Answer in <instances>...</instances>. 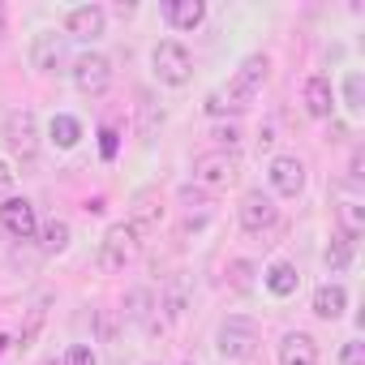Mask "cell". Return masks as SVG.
Here are the masks:
<instances>
[{"instance_id":"cell-5","label":"cell","mask_w":365,"mask_h":365,"mask_svg":"<svg viewBox=\"0 0 365 365\" xmlns=\"http://www.w3.org/2000/svg\"><path fill=\"white\" fill-rule=\"evenodd\" d=\"M150 69H155V78H159L163 86H185V82L194 78V56H190L185 43L163 39V43H155V52H150Z\"/></svg>"},{"instance_id":"cell-31","label":"cell","mask_w":365,"mask_h":365,"mask_svg":"<svg viewBox=\"0 0 365 365\" xmlns=\"http://www.w3.org/2000/svg\"><path fill=\"white\" fill-rule=\"evenodd\" d=\"M339 365H365V344L361 339H348L339 348Z\"/></svg>"},{"instance_id":"cell-28","label":"cell","mask_w":365,"mask_h":365,"mask_svg":"<svg viewBox=\"0 0 365 365\" xmlns=\"http://www.w3.org/2000/svg\"><path fill=\"white\" fill-rule=\"evenodd\" d=\"M254 271H258L254 262H245V258H237V262L228 267V279H232V288H241V292H245V288L254 284Z\"/></svg>"},{"instance_id":"cell-15","label":"cell","mask_w":365,"mask_h":365,"mask_svg":"<svg viewBox=\"0 0 365 365\" xmlns=\"http://www.w3.org/2000/svg\"><path fill=\"white\" fill-rule=\"evenodd\" d=\"M163 18L172 31H198L207 22V5L202 0H163Z\"/></svg>"},{"instance_id":"cell-4","label":"cell","mask_w":365,"mask_h":365,"mask_svg":"<svg viewBox=\"0 0 365 365\" xmlns=\"http://www.w3.org/2000/svg\"><path fill=\"white\" fill-rule=\"evenodd\" d=\"M5 146H9L14 159L26 163V168L39 159V116H35L31 108H18V112L5 116Z\"/></svg>"},{"instance_id":"cell-32","label":"cell","mask_w":365,"mask_h":365,"mask_svg":"<svg viewBox=\"0 0 365 365\" xmlns=\"http://www.w3.org/2000/svg\"><path fill=\"white\" fill-rule=\"evenodd\" d=\"M163 314H168L172 322H176L180 314H185V292H180V288H172V292H168V301H163Z\"/></svg>"},{"instance_id":"cell-6","label":"cell","mask_w":365,"mask_h":365,"mask_svg":"<svg viewBox=\"0 0 365 365\" xmlns=\"http://www.w3.org/2000/svg\"><path fill=\"white\" fill-rule=\"evenodd\" d=\"M237 176H241V159H237V150H202L198 159H194V180L202 190H228V185H237Z\"/></svg>"},{"instance_id":"cell-3","label":"cell","mask_w":365,"mask_h":365,"mask_svg":"<svg viewBox=\"0 0 365 365\" xmlns=\"http://www.w3.org/2000/svg\"><path fill=\"white\" fill-rule=\"evenodd\" d=\"M258 344H262L258 322H254V318H241V314L224 318L220 331H215V348H220V356H228V361H250V356L258 352Z\"/></svg>"},{"instance_id":"cell-10","label":"cell","mask_w":365,"mask_h":365,"mask_svg":"<svg viewBox=\"0 0 365 365\" xmlns=\"http://www.w3.org/2000/svg\"><path fill=\"white\" fill-rule=\"evenodd\" d=\"M267 180L279 198H297L305 190V159L301 155H275L267 168Z\"/></svg>"},{"instance_id":"cell-21","label":"cell","mask_w":365,"mask_h":365,"mask_svg":"<svg viewBox=\"0 0 365 365\" xmlns=\"http://www.w3.org/2000/svg\"><path fill=\"white\" fill-rule=\"evenodd\" d=\"M352 250H356V241H348L344 232H335V237H331V245H327V254H322V262H327L331 271H348Z\"/></svg>"},{"instance_id":"cell-26","label":"cell","mask_w":365,"mask_h":365,"mask_svg":"<svg viewBox=\"0 0 365 365\" xmlns=\"http://www.w3.org/2000/svg\"><path fill=\"white\" fill-rule=\"evenodd\" d=\"M43 318H48V301H39V305L31 309V318H26V327L18 331V344H22V348H26V344H31V339L39 335V327H43Z\"/></svg>"},{"instance_id":"cell-23","label":"cell","mask_w":365,"mask_h":365,"mask_svg":"<svg viewBox=\"0 0 365 365\" xmlns=\"http://www.w3.org/2000/svg\"><path fill=\"white\" fill-rule=\"evenodd\" d=\"M344 108L356 116V112H365V78L356 73V69H348L344 73Z\"/></svg>"},{"instance_id":"cell-33","label":"cell","mask_w":365,"mask_h":365,"mask_svg":"<svg viewBox=\"0 0 365 365\" xmlns=\"http://www.w3.org/2000/svg\"><path fill=\"white\" fill-rule=\"evenodd\" d=\"M180 202H185V207H211V198H207V190H202V185H198V190H194V185H185V190H180Z\"/></svg>"},{"instance_id":"cell-27","label":"cell","mask_w":365,"mask_h":365,"mask_svg":"<svg viewBox=\"0 0 365 365\" xmlns=\"http://www.w3.org/2000/svg\"><path fill=\"white\" fill-rule=\"evenodd\" d=\"M211 138L220 142V150H237L245 133H241V125H215V129H211Z\"/></svg>"},{"instance_id":"cell-20","label":"cell","mask_w":365,"mask_h":365,"mask_svg":"<svg viewBox=\"0 0 365 365\" xmlns=\"http://www.w3.org/2000/svg\"><path fill=\"white\" fill-rule=\"evenodd\" d=\"M69 224L65 220H48V224H39V245H43V254H65L69 250Z\"/></svg>"},{"instance_id":"cell-24","label":"cell","mask_w":365,"mask_h":365,"mask_svg":"<svg viewBox=\"0 0 365 365\" xmlns=\"http://www.w3.org/2000/svg\"><path fill=\"white\" fill-rule=\"evenodd\" d=\"M155 202H159V198H155V190H142V194L133 198V220H129V224H133L138 232H142L146 224H155V220H159V207H155Z\"/></svg>"},{"instance_id":"cell-34","label":"cell","mask_w":365,"mask_h":365,"mask_svg":"<svg viewBox=\"0 0 365 365\" xmlns=\"http://www.w3.org/2000/svg\"><path fill=\"white\" fill-rule=\"evenodd\" d=\"M361 168H365V150L356 146V150H352V159H348V180H352V185H361V180H365V172H361Z\"/></svg>"},{"instance_id":"cell-18","label":"cell","mask_w":365,"mask_h":365,"mask_svg":"<svg viewBox=\"0 0 365 365\" xmlns=\"http://www.w3.org/2000/svg\"><path fill=\"white\" fill-rule=\"evenodd\" d=\"M155 309H159V305H155V292H150V288H133V292L125 297V309H116V314H120V322H150Z\"/></svg>"},{"instance_id":"cell-13","label":"cell","mask_w":365,"mask_h":365,"mask_svg":"<svg viewBox=\"0 0 365 365\" xmlns=\"http://www.w3.org/2000/svg\"><path fill=\"white\" fill-rule=\"evenodd\" d=\"M301 99H305V112H309L314 120H331V112H335V91H331V78L314 73V78L305 82Z\"/></svg>"},{"instance_id":"cell-37","label":"cell","mask_w":365,"mask_h":365,"mask_svg":"<svg viewBox=\"0 0 365 365\" xmlns=\"http://www.w3.org/2000/svg\"><path fill=\"white\" fill-rule=\"evenodd\" d=\"M43 365H61V361H43Z\"/></svg>"},{"instance_id":"cell-7","label":"cell","mask_w":365,"mask_h":365,"mask_svg":"<svg viewBox=\"0 0 365 365\" xmlns=\"http://www.w3.org/2000/svg\"><path fill=\"white\" fill-rule=\"evenodd\" d=\"M31 65L48 78H61L69 73V35H56V31H39L35 43H31Z\"/></svg>"},{"instance_id":"cell-25","label":"cell","mask_w":365,"mask_h":365,"mask_svg":"<svg viewBox=\"0 0 365 365\" xmlns=\"http://www.w3.org/2000/svg\"><path fill=\"white\" fill-rule=\"evenodd\" d=\"M120 314L116 309H99L95 314V335H99V344H116V335H120Z\"/></svg>"},{"instance_id":"cell-9","label":"cell","mask_w":365,"mask_h":365,"mask_svg":"<svg viewBox=\"0 0 365 365\" xmlns=\"http://www.w3.org/2000/svg\"><path fill=\"white\" fill-rule=\"evenodd\" d=\"M237 220H241V228H245L250 237H262V232H271V228H275L279 207H275V198H271V194L250 190V194L241 198V207H237Z\"/></svg>"},{"instance_id":"cell-12","label":"cell","mask_w":365,"mask_h":365,"mask_svg":"<svg viewBox=\"0 0 365 365\" xmlns=\"http://www.w3.org/2000/svg\"><path fill=\"white\" fill-rule=\"evenodd\" d=\"M65 31H69V39L95 43V39H103V31H108V14H103L99 5H78V9L65 18Z\"/></svg>"},{"instance_id":"cell-19","label":"cell","mask_w":365,"mask_h":365,"mask_svg":"<svg viewBox=\"0 0 365 365\" xmlns=\"http://www.w3.org/2000/svg\"><path fill=\"white\" fill-rule=\"evenodd\" d=\"M262 284H267L275 297H292V292H297V284H301V275H297V267H292V262H271V267H267V275H262Z\"/></svg>"},{"instance_id":"cell-8","label":"cell","mask_w":365,"mask_h":365,"mask_svg":"<svg viewBox=\"0 0 365 365\" xmlns=\"http://www.w3.org/2000/svg\"><path fill=\"white\" fill-rule=\"evenodd\" d=\"M69 78H73V86H78L82 95L99 99V95L112 86V61H108L103 52H82V56L69 65Z\"/></svg>"},{"instance_id":"cell-29","label":"cell","mask_w":365,"mask_h":365,"mask_svg":"<svg viewBox=\"0 0 365 365\" xmlns=\"http://www.w3.org/2000/svg\"><path fill=\"white\" fill-rule=\"evenodd\" d=\"M61 365H99V356H95L91 344H69V352H65Z\"/></svg>"},{"instance_id":"cell-38","label":"cell","mask_w":365,"mask_h":365,"mask_svg":"<svg viewBox=\"0 0 365 365\" xmlns=\"http://www.w3.org/2000/svg\"><path fill=\"white\" fill-rule=\"evenodd\" d=\"M185 365H190V361H185Z\"/></svg>"},{"instance_id":"cell-16","label":"cell","mask_w":365,"mask_h":365,"mask_svg":"<svg viewBox=\"0 0 365 365\" xmlns=\"http://www.w3.org/2000/svg\"><path fill=\"white\" fill-rule=\"evenodd\" d=\"M344 309H348V292H344V284H322V288L314 292V314H318L322 322L344 318Z\"/></svg>"},{"instance_id":"cell-35","label":"cell","mask_w":365,"mask_h":365,"mask_svg":"<svg viewBox=\"0 0 365 365\" xmlns=\"http://www.w3.org/2000/svg\"><path fill=\"white\" fill-rule=\"evenodd\" d=\"M9 190H14V172H9L5 159H0V198H9Z\"/></svg>"},{"instance_id":"cell-36","label":"cell","mask_w":365,"mask_h":365,"mask_svg":"<svg viewBox=\"0 0 365 365\" xmlns=\"http://www.w3.org/2000/svg\"><path fill=\"white\" fill-rule=\"evenodd\" d=\"M103 155H116V133L112 129H103Z\"/></svg>"},{"instance_id":"cell-1","label":"cell","mask_w":365,"mask_h":365,"mask_svg":"<svg viewBox=\"0 0 365 365\" xmlns=\"http://www.w3.org/2000/svg\"><path fill=\"white\" fill-rule=\"evenodd\" d=\"M267 73H271V56L267 52H250L241 61V69L232 73V82L224 91H215V95H207V112L211 116H220V112H245L254 103V95L262 91Z\"/></svg>"},{"instance_id":"cell-30","label":"cell","mask_w":365,"mask_h":365,"mask_svg":"<svg viewBox=\"0 0 365 365\" xmlns=\"http://www.w3.org/2000/svg\"><path fill=\"white\" fill-rule=\"evenodd\" d=\"M159 120H163V112H155V103H150V95H142V138H150Z\"/></svg>"},{"instance_id":"cell-2","label":"cell","mask_w":365,"mask_h":365,"mask_svg":"<svg viewBox=\"0 0 365 365\" xmlns=\"http://www.w3.org/2000/svg\"><path fill=\"white\" fill-rule=\"evenodd\" d=\"M138 250H142V232H138L129 220H116V224L103 232V241H99V267H103V271H125V267L138 258Z\"/></svg>"},{"instance_id":"cell-22","label":"cell","mask_w":365,"mask_h":365,"mask_svg":"<svg viewBox=\"0 0 365 365\" xmlns=\"http://www.w3.org/2000/svg\"><path fill=\"white\" fill-rule=\"evenodd\" d=\"M339 232L348 237V241H356L361 232H365V211H361V202H339Z\"/></svg>"},{"instance_id":"cell-14","label":"cell","mask_w":365,"mask_h":365,"mask_svg":"<svg viewBox=\"0 0 365 365\" xmlns=\"http://www.w3.org/2000/svg\"><path fill=\"white\" fill-rule=\"evenodd\" d=\"M279 365H318V344L309 331H288L279 339Z\"/></svg>"},{"instance_id":"cell-11","label":"cell","mask_w":365,"mask_h":365,"mask_svg":"<svg viewBox=\"0 0 365 365\" xmlns=\"http://www.w3.org/2000/svg\"><path fill=\"white\" fill-rule=\"evenodd\" d=\"M0 228L14 241H35L39 237V215L26 198H5V207H0Z\"/></svg>"},{"instance_id":"cell-17","label":"cell","mask_w":365,"mask_h":365,"mask_svg":"<svg viewBox=\"0 0 365 365\" xmlns=\"http://www.w3.org/2000/svg\"><path fill=\"white\" fill-rule=\"evenodd\" d=\"M48 138H52V146L56 150H73L78 142H82V120L78 116H52V125H48Z\"/></svg>"}]
</instances>
